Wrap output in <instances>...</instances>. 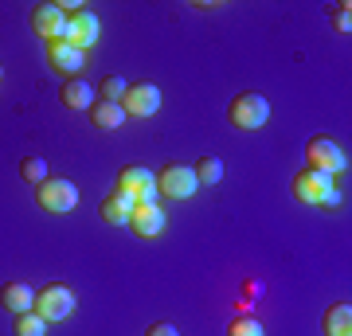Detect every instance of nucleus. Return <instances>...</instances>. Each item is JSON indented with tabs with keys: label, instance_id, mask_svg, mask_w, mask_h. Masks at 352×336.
<instances>
[{
	"label": "nucleus",
	"instance_id": "ddd939ff",
	"mask_svg": "<svg viewBox=\"0 0 352 336\" xmlns=\"http://www.w3.org/2000/svg\"><path fill=\"white\" fill-rule=\"evenodd\" d=\"M59 98H63L67 110H90L94 106V82H87V78H67L63 87H59Z\"/></svg>",
	"mask_w": 352,
	"mask_h": 336
},
{
	"label": "nucleus",
	"instance_id": "aec40b11",
	"mask_svg": "<svg viewBox=\"0 0 352 336\" xmlns=\"http://www.w3.org/2000/svg\"><path fill=\"white\" fill-rule=\"evenodd\" d=\"M20 176H24L28 184H43V180H47V161H43V157H24V161H20Z\"/></svg>",
	"mask_w": 352,
	"mask_h": 336
},
{
	"label": "nucleus",
	"instance_id": "4be33fe9",
	"mask_svg": "<svg viewBox=\"0 0 352 336\" xmlns=\"http://www.w3.org/2000/svg\"><path fill=\"white\" fill-rule=\"evenodd\" d=\"M227 336H266L263 324L254 321L251 313H243V317H235V321L227 324Z\"/></svg>",
	"mask_w": 352,
	"mask_h": 336
},
{
	"label": "nucleus",
	"instance_id": "412c9836",
	"mask_svg": "<svg viewBox=\"0 0 352 336\" xmlns=\"http://www.w3.org/2000/svg\"><path fill=\"white\" fill-rule=\"evenodd\" d=\"M126 87H129V82H126L122 75H106V78L98 82V94H102L106 102H122V98H126Z\"/></svg>",
	"mask_w": 352,
	"mask_h": 336
},
{
	"label": "nucleus",
	"instance_id": "9d476101",
	"mask_svg": "<svg viewBox=\"0 0 352 336\" xmlns=\"http://www.w3.org/2000/svg\"><path fill=\"white\" fill-rule=\"evenodd\" d=\"M129 227H133L141 238H161L164 227H168V215H164L161 203H138L133 215H129Z\"/></svg>",
	"mask_w": 352,
	"mask_h": 336
},
{
	"label": "nucleus",
	"instance_id": "f257e3e1",
	"mask_svg": "<svg viewBox=\"0 0 352 336\" xmlns=\"http://www.w3.org/2000/svg\"><path fill=\"white\" fill-rule=\"evenodd\" d=\"M36 199L39 208L51 215H67L78 208V188L75 180H67V176H47L43 184H36Z\"/></svg>",
	"mask_w": 352,
	"mask_h": 336
},
{
	"label": "nucleus",
	"instance_id": "39448f33",
	"mask_svg": "<svg viewBox=\"0 0 352 336\" xmlns=\"http://www.w3.org/2000/svg\"><path fill=\"white\" fill-rule=\"evenodd\" d=\"M36 313L43 317V321H67L71 313H75V293L67 286H59V282H51V286H43L36 293Z\"/></svg>",
	"mask_w": 352,
	"mask_h": 336
},
{
	"label": "nucleus",
	"instance_id": "f3484780",
	"mask_svg": "<svg viewBox=\"0 0 352 336\" xmlns=\"http://www.w3.org/2000/svg\"><path fill=\"white\" fill-rule=\"evenodd\" d=\"M153 180H157V172H149L145 164H126V168L118 172V188H113V192H126V196H133L138 188L153 184Z\"/></svg>",
	"mask_w": 352,
	"mask_h": 336
},
{
	"label": "nucleus",
	"instance_id": "f8f14e48",
	"mask_svg": "<svg viewBox=\"0 0 352 336\" xmlns=\"http://www.w3.org/2000/svg\"><path fill=\"white\" fill-rule=\"evenodd\" d=\"M0 305L8 313H32L36 309V289L28 286V282H4V289H0Z\"/></svg>",
	"mask_w": 352,
	"mask_h": 336
},
{
	"label": "nucleus",
	"instance_id": "7ed1b4c3",
	"mask_svg": "<svg viewBox=\"0 0 352 336\" xmlns=\"http://www.w3.org/2000/svg\"><path fill=\"white\" fill-rule=\"evenodd\" d=\"M305 157H309V168H317V172H325V176H344L349 172V153L340 149L333 137H309Z\"/></svg>",
	"mask_w": 352,
	"mask_h": 336
},
{
	"label": "nucleus",
	"instance_id": "6e6552de",
	"mask_svg": "<svg viewBox=\"0 0 352 336\" xmlns=\"http://www.w3.org/2000/svg\"><path fill=\"white\" fill-rule=\"evenodd\" d=\"M67 8V16H71V47H78V51H90L94 43H98V36H102V24H98V16L90 12V8H82V4H63Z\"/></svg>",
	"mask_w": 352,
	"mask_h": 336
},
{
	"label": "nucleus",
	"instance_id": "1a4fd4ad",
	"mask_svg": "<svg viewBox=\"0 0 352 336\" xmlns=\"http://www.w3.org/2000/svg\"><path fill=\"white\" fill-rule=\"evenodd\" d=\"M47 63L59 71V75L78 78V71L87 67V51L71 47V43H63V39H47Z\"/></svg>",
	"mask_w": 352,
	"mask_h": 336
},
{
	"label": "nucleus",
	"instance_id": "dca6fc26",
	"mask_svg": "<svg viewBox=\"0 0 352 336\" xmlns=\"http://www.w3.org/2000/svg\"><path fill=\"white\" fill-rule=\"evenodd\" d=\"M90 122L98 125V129H118V125H126V110H122V102H106L98 98L94 106H90Z\"/></svg>",
	"mask_w": 352,
	"mask_h": 336
},
{
	"label": "nucleus",
	"instance_id": "4468645a",
	"mask_svg": "<svg viewBox=\"0 0 352 336\" xmlns=\"http://www.w3.org/2000/svg\"><path fill=\"white\" fill-rule=\"evenodd\" d=\"M133 208H138V203H133V196H126V192H113V196L102 199L98 212H102V219H106L110 227H126L129 215H133Z\"/></svg>",
	"mask_w": 352,
	"mask_h": 336
},
{
	"label": "nucleus",
	"instance_id": "423d86ee",
	"mask_svg": "<svg viewBox=\"0 0 352 336\" xmlns=\"http://www.w3.org/2000/svg\"><path fill=\"white\" fill-rule=\"evenodd\" d=\"M122 110H126V117H153L161 110V87L157 82H129Z\"/></svg>",
	"mask_w": 352,
	"mask_h": 336
},
{
	"label": "nucleus",
	"instance_id": "6ab92c4d",
	"mask_svg": "<svg viewBox=\"0 0 352 336\" xmlns=\"http://www.w3.org/2000/svg\"><path fill=\"white\" fill-rule=\"evenodd\" d=\"M16 336H47V321H43L36 309L20 313V317H16Z\"/></svg>",
	"mask_w": 352,
	"mask_h": 336
},
{
	"label": "nucleus",
	"instance_id": "a211bd4d",
	"mask_svg": "<svg viewBox=\"0 0 352 336\" xmlns=\"http://www.w3.org/2000/svg\"><path fill=\"white\" fill-rule=\"evenodd\" d=\"M192 172H196L200 188H204V184H219V180H223V161H219V157H204V161L192 168Z\"/></svg>",
	"mask_w": 352,
	"mask_h": 336
},
{
	"label": "nucleus",
	"instance_id": "9b49d317",
	"mask_svg": "<svg viewBox=\"0 0 352 336\" xmlns=\"http://www.w3.org/2000/svg\"><path fill=\"white\" fill-rule=\"evenodd\" d=\"M67 24V8L63 4H36L32 8V32L43 39H59V27Z\"/></svg>",
	"mask_w": 352,
	"mask_h": 336
},
{
	"label": "nucleus",
	"instance_id": "393cba45",
	"mask_svg": "<svg viewBox=\"0 0 352 336\" xmlns=\"http://www.w3.org/2000/svg\"><path fill=\"white\" fill-rule=\"evenodd\" d=\"M340 203H344V192H340V184H333L325 192V199H321V208H325V212H333V208H340Z\"/></svg>",
	"mask_w": 352,
	"mask_h": 336
},
{
	"label": "nucleus",
	"instance_id": "20e7f679",
	"mask_svg": "<svg viewBox=\"0 0 352 336\" xmlns=\"http://www.w3.org/2000/svg\"><path fill=\"white\" fill-rule=\"evenodd\" d=\"M157 192L168 199H192L200 192V180H196V172L188 164H164L157 172Z\"/></svg>",
	"mask_w": 352,
	"mask_h": 336
},
{
	"label": "nucleus",
	"instance_id": "b1692460",
	"mask_svg": "<svg viewBox=\"0 0 352 336\" xmlns=\"http://www.w3.org/2000/svg\"><path fill=\"white\" fill-rule=\"evenodd\" d=\"M157 196H161V192H157V180H153V184H145V188L133 192V203H157Z\"/></svg>",
	"mask_w": 352,
	"mask_h": 336
},
{
	"label": "nucleus",
	"instance_id": "bb28decb",
	"mask_svg": "<svg viewBox=\"0 0 352 336\" xmlns=\"http://www.w3.org/2000/svg\"><path fill=\"white\" fill-rule=\"evenodd\" d=\"M0 78H4V67H0Z\"/></svg>",
	"mask_w": 352,
	"mask_h": 336
},
{
	"label": "nucleus",
	"instance_id": "2eb2a0df",
	"mask_svg": "<svg viewBox=\"0 0 352 336\" xmlns=\"http://www.w3.org/2000/svg\"><path fill=\"white\" fill-rule=\"evenodd\" d=\"M325 336H352V305L337 301L325 309Z\"/></svg>",
	"mask_w": 352,
	"mask_h": 336
},
{
	"label": "nucleus",
	"instance_id": "0eeeda50",
	"mask_svg": "<svg viewBox=\"0 0 352 336\" xmlns=\"http://www.w3.org/2000/svg\"><path fill=\"white\" fill-rule=\"evenodd\" d=\"M333 184H337V176H325V172H317V168H302V172L294 176V199L305 203V208H321V199H325V192Z\"/></svg>",
	"mask_w": 352,
	"mask_h": 336
},
{
	"label": "nucleus",
	"instance_id": "f03ea898",
	"mask_svg": "<svg viewBox=\"0 0 352 336\" xmlns=\"http://www.w3.org/2000/svg\"><path fill=\"white\" fill-rule=\"evenodd\" d=\"M227 117H231L235 129H247V133H251V129H263V125L270 122V102H266L263 94H254V90H243V94H235Z\"/></svg>",
	"mask_w": 352,
	"mask_h": 336
},
{
	"label": "nucleus",
	"instance_id": "a878e982",
	"mask_svg": "<svg viewBox=\"0 0 352 336\" xmlns=\"http://www.w3.org/2000/svg\"><path fill=\"white\" fill-rule=\"evenodd\" d=\"M145 336H180V333H176V324L157 321V324H149V328H145Z\"/></svg>",
	"mask_w": 352,
	"mask_h": 336
},
{
	"label": "nucleus",
	"instance_id": "5701e85b",
	"mask_svg": "<svg viewBox=\"0 0 352 336\" xmlns=\"http://www.w3.org/2000/svg\"><path fill=\"white\" fill-rule=\"evenodd\" d=\"M333 27L344 32V36L352 32V8H349V4H337V8H333Z\"/></svg>",
	"mask_w": 352,
	"mask_h": 336
}]
</instances>
